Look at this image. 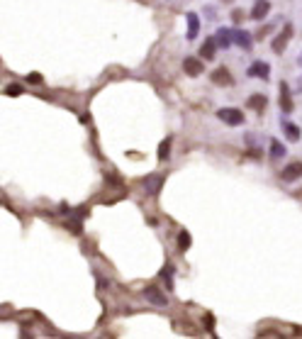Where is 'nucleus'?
I'll use <instances>...</instances> for the list:
<instances>
[{
    "label": "nucleus",
    "mask_w": 302,
    "mask_h": 339,
    "mask_svg": "<svg viewBox=\"0 0 302 339\" xmlns=\"http://www.w3.org/2000/svg\"><path fill=\"white\" fill-rule=\"evenodd\" d=\"M217 117H220L224 125H232V127L244 125V113L239 108H222V110H217Z\"/></svg>",
    "instance_id": "1"
},
{
    "label": "nucleus",
    "mask_w": 302,
    "mask_h": 339,
    "mask_svg": "<svg viewBox=\"0 0 302 339\" xmlns=\"http://www.w3.org/2000/svg\"><path fill=\"white\" fill-rule=\"evenodd\" d=\"M290 39H292V25H285V27H283V32H280V34H278V37H275L273 42H271V49H273L275 54H283V52H285V46H288V42Z\"/></svg>",
    "instance_id": "2"
},
{
    "label": "nucleus",
    "mask_w": 302,
    "mask_h": 339,
    "mask_svg": "<svg viewBox=\"0 0 302 339\" xmlns=\"http://www.w3.org/2000/svg\"><path fill=\"white\" fill-rule=\"evenodd\" d=\"M144 298H146L149 305H156V308H166V305H168V300H166V296L159 290V285H146V288H144Z\"/></svg>",
    "instance_id": "3"
},
{
    "label": "nucleus",
    "mask_w": 302,
    "mask_h": 339,
    "mask_svg": "<svg viewBox=\"0 0 302 339\" xmlns=\"http://www.w3.org/2000/svg\"><path fill=\"white\" fill-rule=\"evenodd\" d=\"M232 37H234V44H236L239 49H244V52H251V46H254V37L248 34L246 29L232 27Z\"/></svg>",
    "instance_id": "4"
},
{
    "label": "nucleus",
    "mask_w": 302,
    "mask_h": 339,
    "mask_svg": "<svg viewBox=\"0 0 302 339\" xmlns=\"http://www.w3.org/2000/svg\"><path fill=\"white\" fill-rule=\"evenodd\" d=\"M183 71L190 78H195V76H200L205 71V64H203V59H197V57H185L183 59Z\"/></svg>",
    "instance_id": "5"
},
{
    "label": "nucleus",
    "mask_w": 302,
    "mask_h": 339,
    "mask_svg": "<svg viewBox=\"0 0 302 339\" xmlns=\"http://www.w3.org/2000/svg\"><path fill=\"white\" fill-rule=\"evenodd\" d=\"M280 178H283L285 183H292V181L302 178V161H290L288 166L280 171Z\"/></svg>",
    "instance_id": "6"
},
{
    "label": "nucleus",
    "mask_w": 302,
    "mask_h": 339,
    "mask_svg": "<svg viewBox=\"0 0 302 339\" xmlns=\"http://www.w3.org/2000/svg\"><path fill=\"white\" fill-rule=\"evenodd\" d=\"M248 76H251V78H263V81H268V78H271V64H268V61H254V64L248 66Z\"/></svg>",
    "instance_id": "7"
},
{
    "label": "nucleus",
    "mask_w": 302,
    "mask_h": 339,
    "mask_svg": "<svg viewBox=\"0 0 302 339\" xmlns=\"http://www.w3.org/2000/svg\"><path fill=\"white\" fill-rule=\"evenodd\" d=\"M268 13H271V0H256L248 15H251V20L261 22V20H266V15Z\"/></svg>",
    "instance_id": "8"
},
{
    "label": "nucleus",
    "mask_w": 302,
    "mask_h": 339,
    "mask_svg": "<svg viewBox=\"0 0 302 339\" xmlns=\"http://www.w3.org/2000/svg\"><path fill=\"white\" fill-rule=\"evenodd\" d=\"M210 78H212V83H215V85H232L234 83L232 73H229V69H227V66L215 69L212 73H210Z\"/></svg>",
    "instance_id": "9"
},
{
    "label": "nucleus",
    "mask_w": 302,
    "mask_h": 339,
    "mask_svg": "<svg viewBox=\"0 0 302 339\" xmlns=\"http://www.w3.org/2000/svg\"><path fill=\"white\" fill-rule=\"evenodd\" d=\"M161 185H164V178L156 176V173H149V176L144 178V190H146V196H156V193L161 190Z\"/></svg>",
    "instance_id": "10"
},
{
    "label": "nucleus",
    "mask_w": 302,
    "mask_h": 339,
    "mask_svg": "<svg viewBox=\"0 0 302 339\" xmlns=\"http://www.w3.org/2000/svg\"><path fill=\"white\" fill-rule=\"evenodd\" d=\"M215 39H217V46L220 49H229L234 44V37H232V27H220L215 32Z\"/></svg>",
    "instance_id": "11"
},
{
    "label": "nucleus",
    "mask_w": 302,
    "mask_h": 339,
    "mask_svg": "<svg viewBox=\"0 0 302 339\" xmlns=\"http://www.w3.org/2000/svg\"><path fill=\"white\" fill-rule=\"evenodd\" d=\"M217 39L215 37H210V39H205L203 42V46H200V59H205V61H212L215 59V54H217Z\"/></svg>",
    "instance_id": "12"
},
{
    "label": "nucleus",
    "mask_w": 302,
    "mask_h": 339,
    "mask_svg": "<svg viewBox=\"0 0 302 339\" xmlns=\"http://www.w3.org/2000/svg\"><path fill=\"white\" fill-rule=\"evenodd\" d=\"M266 105H268V98H266L263 93H254V95H248V100H246V108L248 110H256V113H263Z\"/></svg>",
    "instance_id": "13"
},
{
    "label": "nucleus",
    "mask_w": 302,
    "mask_h": 339,
    "mask_svg": "<svg viewBox=\"0 0 302 339\" xmlns=\"http://www.w3.org/2000/svg\"><path fill=\"white\" fill-rule=\"evenodd\" d=\"M278 103H280V110L283 113H292V98H290L288 83H280V98H278Z\"/></svg>",
    "instance_id": "14"
},
{
    "label": "nucleus",
    "mask_w": 302,
    "mask_h": 339,
    "mask_svg": "<svg viewBox=\"0 0 302 339\" xmlns=\"http://www.w3.org/2000/svg\"><path fill=\"white\" fill-rule=\"evenodd\" d=\"M185 22H188V39H195L200 34V17L195 13H185Z\"/></svg>",
    "instance_id": "15"
},
{
    "label": "nucleus",
    "mask_w": 302,
    "mask_h": 339,
    "mask_svg": "<svg viewBox=\"0 0 302 339\" xmlns=\"http://www.w3.org/2000/svg\"><path fill=\"white\" fill-rule=\"evenodd\" d=\"M283 132H285V137H288L290 141H300V137H302L300 127H297L295 122H288V120H283Z\"/></svg>",
    "instance_id": "16"
},
{
    "label": "nucleus",
    "mask_w": 302,
    "mask_h": 339,
    "mask_svg": "<svg viewBox=\"0 0 302 339\" xmlns=\"http://www.w3.org/2000/svg\"><path fill=\"white\" fill-rule=\"evenodd\" d=\"M285 152H288V149L280 144V139H275L273 137V139H271V159H283Z\"/></svg>",
    "instance_id": "17"
},
{
    "label": "nucleus",
    "mask_w": 302,
    "mask_h": 339,
    "mask_svg": "<svg viewBox=\"0 0 302 339\" xmlns=\"http://www.w3.org/2000/svg\"><path fill=\"white\" fill-rule=\"evenodd\" d=\"M190 244H192L190 232L180 229V232H178V249H180V252H188V249H190Z\"/></svg>",
    "instance_id": "18"
},
{
    "label": "nucleus",
    "mask_w": 302,
    "mask_h": 339,
    "mask_svg": "<svg viewBox=\"0 0 302 339\" xmlns=\"http://www.w3.org/2000/svg\"><path fill=\"white\" fill-rule=\"evenodd\" d=\"M159 276H161V278L166 281V288H173V266H171V264H166Z\"/></svg>",
    "instance_id": "19"
},
{
    "label": "nucleus",
    "mask_w": 302,
    "mask_h": 339,
    "mask_svg": "<svg viewBox=\"0 0 302 339\" xmlns=\"http://www.w3.org/2000/svg\"><path fill=\"white\" fill-rule=\"evenodd\" d=\"M168 154H171V139H164V141H161V147H159V159L166 161Z\"/></svg>",
    "instance_id": "20"
},
{
    "label": "nucleus",
    "mask_w": 302,
    "mask_h": 339,
    "mask_svg": "<svg viewBox=\"0 0 302 339\" xmlns=\"http://www.w3.org/2000/svg\"><path fill=\"white\" fill-rule=\"evenodd\" d=\"M5 95H13V98L22 95V85L20 83H8L5 85Z\"/></svg>",
    "instance_id": "21"
},
{
    "label": "nucleus",
    "mask_w": 302,
    "mask_h": 339,
    "mask_svg": "<svg viewBox=\"0 0 302 339\" xmlns=\"http://www.w3.org/2000/svg\"><path fill=\"white\" fill-rule=\"evenodd\" d=\"M66 229L76 232V234H81V215H78L76 220H69V222H66Z\"/></svg>",
    "instance_id": "22"
},
{
    "label": "nucleus",
    "mask_w": 302,
    "mask_h": 339,
    "mask_svg": "<svg viewBox=\"0 0 302 339\" xmlns=\"http://www.w3.org/2000/svg\"><path fill=\"white\" fill-rule=\"evenodd\" d=\"M232 20L236 22V25H239V22L244 20V10H232Z\"/></svg>",
    "instance_id": "23"
},
{
    "label": "nucleus",
    "mask_w": 302,
    "mask_h": 339,
    "mask_svg": "<svg viewBox=\"0 0 302 339\" xmlns=\"http://www.w3.org/2000/svg\"><path fill=\"white\" fill-rule=\"evenodd\" d=\"M27 81H29V83H41V76H39V73H29Z\"/></svg>",
    "instance_id": "24"
},
{
    "label": "nucleus",
    "mask_w": 302,
    "mask_h": 339,
    "mask_svg": "<svg viewBox=\"0 0 302 339\" xmlns=\"http://www.w3.org/2000/svg\"><path fill=\"white\" fill-rule=\"evenodd\" d=\"M215 327V317L212 315H207V329H212Z\"/></svg>",
    "instance_id": "25"
},
{
    "label": "nucleus",
    "mask_w": 302,
    "mask_h": 339,
    "mask_svg": "<svg viewBox=\"0 0 302 339\" xmlns=\"http://www.w3.org/2000/svg\"><path fill=\"white\" fill-rule=\"evenodd\" d=\"M263 337H278V332H273V329H266V332H261Z\"/></svg>",
    "instance_id": "26"
},
{
    "label": "nucleus",
    "mask_w": 302,
    "mask_h": 339,
    "mask_svg": "<svg viewBox=\"0 0 302 339\" xmlns=\"http://www.w3.org/2000/svg\"><path fill=\"white\" fill-rule=\"evenodd\" d=\"M297 66H302V54H300V57H297Z\"/></svg>",
    "instance_id": "27"
},
{
    "label": "nucleus",
    "mask_w": 302,
    "mask_h": 339,
    "mask_svg": "<svg viewBox=\"0 0 302 339\" xmlns=\"http://www.w3.org/2000/svg\"><path fill=\"white\" fill-rule=\"evenodd\" d=\"M222 3H234V0H222Z\"/></svg>",
    "instance_id": "28"
}]
</instances>
